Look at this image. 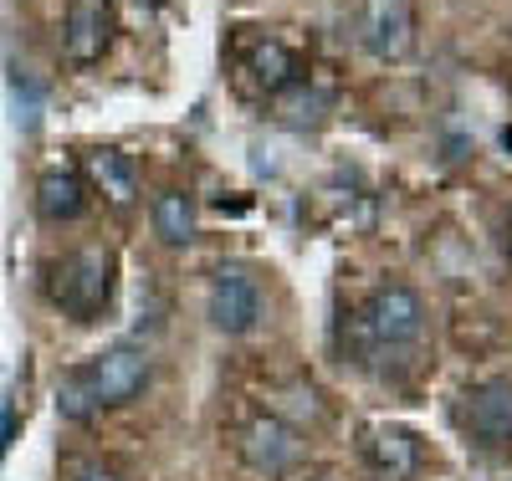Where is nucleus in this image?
Returning <instances> with one entry per match:
<instances>
[{
  "label": "nucleus",
  "mask_w": 512,
  "mask_h": 481,
  "mask_svg": "<svg viewBox=\"0 0 512 481\" xmlns=\"http://www.w3.org/2000/svg\"><path fill=\"white\" fill-rule=\"evenodd\" d=\"M154 364L144 348H108V354L88 359L82 369H72L57 389V415L62 420H88L98 410H118L139 395V389L149 384Z\"/></svg>",
  "instance_id": "1"
},
{
  "label": "nucleus",
  "mask_w": 512,
  "mask_h": 481,
  "mask_svg": "<svg viewBox=\"0 0 512 481\" xmlns=\"http://www.w3.org/2000/svg\"><path fill=\"white\" fill-rule=\"evenodd\" d=\"M47 297L77 323H93L113 302V251L82 246L47 267Z\"/></svg>",
  "instance_id": "2"
},
{
  "label": "nucleus",
  "mask_w": 512,
  "mask_h": 481,
  "mask_svg": "<svg viewBox=\"0 0 512 481\" xmlns=\"http://www.w3.org/2000/svg\"><path fill=\"white\" fill-rule=\"evenodd\" d=\"M359 328L374 348H405L425 333V308H420V297L400 282L390 287H374L369 302H364V313H359Z\"/></svg>",
  "instance_id": "3"
},
{
  "label": "nucleus",
  "mask_w": 512,
  "mask_h": 481,
  "mask_svg": "<svg viewBox=\"0 0 512 481\" xmlns=\"http://www.w3.org/2000/svg\"><path fill=\"white\" fill-rule=\"evenodd\" d=\"M205 313L216 323V333L226 338H246L256 323H262V287L246 267H221L210 277V297H205Z\"/></svg>",
  "instance_id": "4"
},
{
  "label": "nucleus",
  "mask_w": 512,
  "mask_h": 481,
  "mask_svg": "<svg viewBox=\"0 0 512 481\" xmlns=\"http://www.w3.org/2000/svg\"><path fill=\"white\" fill-rule=\"evenodd\" d=\"M113 31H118L113 0H67V16H62V57H67L72 67H93V62L113 47Z\"/></svg>",
  "instance_id": "5"
},
{
  "label": "nucleus",
  "mask_w": 512,
  "mask_h": 481,
  "mask_svg": "<svg viewBox=\"0 0 512 481\" xmlns=\"http://www.w3.org/2000/svg\"><path fill=\"white\" fill-rule=\"evenodd\" d=\"M359 41L379 62H400L415 47V11L410 0H364L359 6Z\"/></svg>",
  "instance_id": "6"
},
{
  "label": "nucleus",
  "mask_w": 512,
  "mask_h": 481,
  "mask_svg": "<svg viewBox=\"0 0 512 481\" xmlns=\"http://www.w3.org/2000/svg\"><path fill=\"white\" fill-rule=\"evenodd\" d=\"M466 430L487 451L512 446V379H487L466 395Z\"/></svg>",
  "instance_id": "7"
},
{
  "label": "nucleus",
  "mask_w": 512,
  "mask_h": 481,
  "mask_svg": "<svg viewBox=\"0 0 512 481\" xmlns=\"http://www.w3.org/2000/svg\"><path fill=\"white\" fill-rule=\"evenodd\" d=\"M241 451H246V461L262 471V476H282L297 456H303V441H297V430L282 425L277 415H256V420L246 425Z\"/></svg>",
  "instance_id": "8"
},
{
  "label": "nucleus",
  "mask_w": 512,
  "mask_h": 481,
  "mask_svg": "<svg viewBox=\"0 0 512 481\" xmlns=\"http://www.w3.org/2000/svg\"><path fill=\"white\" fill-rule=\"evenodd\" d=\"M241 72L251 77L256 93H267V98L287 93L292 82H303V62H297V52H292V47H282L277 36L251 41V47L241 52Z\"/></svg>",
  "instance_id": "9"
},
{
  "label": "nucleus",
  "mask_w": 512,
  "mask_h": 481,
  "mask_svg": "<svg viewBox=\"0 0 512 481\" xmlns=\"http://www.w3.org/2000/svg\"><path fill=\"white\" fill-rule=\"evenodd\" d=\"M364 456H369V466L379 471V481H405V476L420 466L415 435L400 430V425H374V430L364 435Z\"/></svg>",
  "instance_id": "10"
},
{
  "label": "nucleus",
  "mask_w": 512,
  "mask_h": 481,
  "mask_svg": "<svg viewBox=\"0 0 512 481\" xmlns=\"http://www.w3.org/2000/svg\"><path fill=\"white\" fill-rule=\"evenodd\" d=\"M82 164H88V180L103 190L108 205H118V210L134 205V195H139V164L128 159L123 149H93Z\"/></svg>",
  "instance_id": "11"
},
{
  "label": "nucleus",
  "mask_w": 512,
  "mask_h": 481,
  "mask_svg": "<svg viewBox=\"0 0 512 481\" xmlns=\"http://www.w3.org/2000/svg\"><path fill=\"white\" fill-rule=\"evenodd\" d=\"M82 205H88V195H82V180L72 169H47L36 180V215H41V221H52V226L77 221Z\"/></svg>",
  "instance_id": "12"
},
{
  "label": "nucleus",
  "mask_w": 512,
  "mask_h": 481,
  "mask_svg": "<svg viewBox=\"0 0 512 481\" xmlns=\"http://www.w3.org/2000/svg\"><path fill=\"white\" fill-rule=\"evenodd\" d=\"M200 231V210H195V195L190 190H164L154 200V236L164 246H190Z\"/></svg>",
  "instance_id": "13"
},
{
  "label": "nucleus",
  "mask_w": 512,
  "mask_h": 481,
  "mask_svg": "<svg viewBox=\"0 0 512 481\" xmlns=\"http://www.w3.org/2000/svg\"><path fill=\"white\" fill-rule=\"evenodd\" d=\"M277 98H282V123H292V128H313L328 113V98L313 93V87H303V82H292L287 93H277Z\"/></svg>",
  "instance_id": "14"
},
{
  "label": "nucleus",
  "mask_w": 512,
  "mask_h": 481,
  "mask_svg": "<svg viewBox=\"0 0 512 481\" xmlns=\"http://www.w3.org/2000/svg\"><path fill=\"white\" fill-rule=\"evenodd\" d=\"M11 441H16V405H11V395H0V461H6Z\"/></svg>",
  "instance_id": "15"
},
{
  "label": "nucleus",
  "mask_w": 512,
  "mask_h": 481,
  "mask_svg": "<svg viewBox=\"0 0 512 481\" xmlns=\"http://www.w3.org/2000/svg\"><path fill=\"white\" fill-rule=\"evenodd\" d=\"M72 481H123V476L108 471V466H98V461H82V466L72 471Z\"/></svg>",
  "instance_id": "16"
},
{
  "label": "nucleus",
  "mask_w": 512,
  "mask_h": 481,
  "mask_svg": "<svg viewBox=\"0 0 512 481\" xmlns=\"http://www.w3.org/2000/svg\"><path fill=\"white\" fill-rule=\"evenodd\" d=\"M507 251H512V236H507Z\"/></svg>",
  "instance_id": "17"
}]
</instances>
